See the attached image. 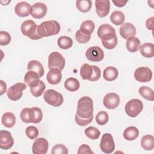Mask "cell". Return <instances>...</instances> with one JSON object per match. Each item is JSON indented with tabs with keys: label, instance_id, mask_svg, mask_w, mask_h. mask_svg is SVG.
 Masks as SVG:
<instances>
[{
	"label": "cell",
	"instance_id": "cell-23",
	"mask_svg": "<svg viewBox=\"0 0 154 154\" xmlns=\"http://www.w3.org/2000/svg\"><path fill=\"white\" fill-rule=\"evenodd\" d=\"M140 46V40L136 37H132L128 38L126 42V48L130 52H135L138 51Z\"/></svg>",
	"mask_w": 154,
	"mask_h": 154
},
{
	"label": "cell",
	"instance_id": "cell-4",
	"mask_svg": "<svg viewBox=\"0 0 154 154\" xmlns=\"http://www.w3.org/2000/svg\"><path fill=\"white\" fill-rule=\"evenodd\" d=\"M20 29L22 33L31 40H38L42 37L37 33V25L32 20H26L22 22Z\"/></svg>",
	"mask_w": 154,
	"mask_h": 154
},
{
	"label": "cell",
	"instance_id": "cell-25",
	"mask_svg": "<svg viewBox=\"0 0 154 154\" xmlns=\"http://www.w3.org/2000/svg\"><path fill=\"white\" fill-rule=\"evenodd\" d=\"M2 125L8 128H12L16 123V116L11 112H5L1 118Z\"/></svg>",
	"mask_w": 154,
	"mask_h": 154
},
{
	"label": "cell",
	"instance_id": "cell-3",
	"mask_svg": "<svg viewBox=\"0 0 154 154\" xmlns=\"http://www.w3.org/2000/svg\"><path fill=\"white\" fill-rule=\"evenodd\" d=\"M80 75L83 79L93 82L99 79L101 71L99 67L96 66L85 63L81 67Z\"/></svg>",
	"mask_w": 154,
	"mask_h": 154
},
{
	"label": "cell",
	"instance_id": "cell-20",
	"mask_svg": "<svg viewBox=\"0 0 154 154\" xmlns=\"http://www.w3.org/2000/svg\"><path fill=\"white\" fill-rule=\"evenodd\" d=\"M101 40L103 46L107 49H112L115 48L117 45L118 40L116 33L106 35L103 37Z\"/></svg>",
	"mask_w": 154,
	"mask_h": 154
},
{
	"label": "cell",
	"instance_id": "cell-22",
	"mask_svg": "<svg viewBox=\"0 0 154 154\" xmlns=\"http://www.w3.org/2000/svg\"><path fill=\"white\" fill-rule=\"evenodd\" d=\"M28 71L31 70L37 73L40 77H42L44 75V68L43 65L37 60H31L29 61L27 65Z\"/></svg>",
	"mask_w": 154,
	"mask_h": 154
},
{
	"label": "cell",
	"instance_id": "cell-26",
	"mask_svg": "<svg viewBox=\"0 0 154 154\" xmlns=\"http://www.w3.org/2000/svg\"><path fill=\"white\" fill-rule=\"evenodd\" d=\"M140 52L146 58H152L154 56V45L152 43H146L140 46Z\"/></svg>",
	"mask_w": 154,
	"mask_h": 154
},
{
	"label": "cell",
	"instance_id": "cell-24",
	"mask_svg": "<svg viewBox=\"0 0 154 154\" xmlns=\"http://www.w3.org/2000/svg\"><path fill=\"white\" fill-rule=\"evenodd\" d=\"M119 75L117 69L112 66H109L104 69L103 77L107 81H112L117 79Z\"/></svg>",
	"mask_w": 154,
	"mask_h": 154
},
{
	"label": "cell",
	"instance_id": "cell-16",
	"mask_svg": "<svg viewBox=\"0 0 154 154\" xmlns=\"http://www.w3.org/2000/svg\"><path fill=\"white\" fill-rule=\"evenodd\" d=\"M15 13L19 17H26L31 14L32 7L25 1L18 2L14 7Z\"/></svg>",
	"mask_w": 154,
	"mask_h": 154
},
{
	"label": "cell",
	"instance_id": "cell-35",
	"mask_svg": "<svg viewBox=\"0 0 154 154\" xmlns=\"http://www.w3.org/2000/svg\"><path fill=\"white\" fill-rule=\"evenodd\" d=\"M58 46L63 49H68L73 45L72 39L68 36H61L57 41Z\"/></svg>",
	"mask_w": 154,
	"mask_h": 154
},
{
	"label": "cell",
	"instance_id": "cell-12",
	"mask_svg": "<svg viewBox=\"0 0 154 154\" xmlns=\"http://www.w3.org/2000/svg\"><path fill=\"white\" fill-rule=\"evenodd\" d=\"M49 147L48 141L46 138L36 139L32 146V152L34 154H46Z\"/></svg>",
	"mask_w": 154,
	"mask_h": 154
},
{
	"label": "cell",
	"instance_id": "cell-19",
	"mask_svg": "<svg viewBox=\"0 0 154 154\" xmlns=\"http://www.w3.org/2000/svg\"><path fill=\"white\" fill-rule=\"evenodd\" d=\"M62 78V74L60 70L57 68L50 69L46 75L48 82L52 85H56L60 83Z\"/></svg>",
	"mask_w": 154,
	"mask_h": 154
},
{
	"label": "cell",
	"instance_id": "cell-27",
	"mask_svg": "<svg viewBox=\"0 0 154 154\" xmlns=\"http://www.w3.org/2000/svg\"><path fill=\"white\" fill-rule=\"evenodd\" d=\"M139 131L135 126H129L125 129L123 135L125 140L128 141H133L138 138Z\"/></svg>",
	"mask_w": 154,
	"mask_h": 154
},
{
	"label": "cell",
	"instance_id": "cell-43",
	"mask_svg": "<svg viewBox=\"0 0 154 154\" xmlns=\"http://www.w3.org/2000/svg\"><path fill=\"white\" fill-rule=\"evenodd\" d=\"M93 119V115H92L91 116H90V117L87 118V119L81 118L76 114H75V120L76 123L78 125L81 126H85L90 124L92 122Z\"/></svg>",
	"mask_w": 154,
	"mask_h": 154
},
{
	"label": "cell",
	"instance_id": "cell-31",
	"mask_svg": "<svg viewBox=\"0 0 154 154\" xmlns=\"http://www.w3.org/2000/svg\"><path fill=\"white\" fill-rule=\"evenodd\" d=\"M112 33H116V30L111 25L109 24H102L99 26L97 29V35L100 38H102L103 37Z\"/></svg>",
	"mask_w": 154,
	"mask_h": 154
},
{
	"label": "cell",
	"instance_id": "cell-37",
	"mask_svg": "<svg viewBox=\"0 0 154 154\" xmlns=\"http://www.w3.org/2000/svg\"><path fill=\"white\" fill-rule=\"evenodd\" d=\"M46 89V85L42 80L40 81L38 85L34 87H30V91L31 94L35 97H40L45 91Z\"/></svg>",
	"mask_w": 154,
	"mask_h": 154
},
{
	"label": "cell",
	"instance_id": "cell-11",
	"mask_svg": "<svg viewBox=\"0 0 154 154\" xmlns=\"http://www.w3.org/2000/svg\"><path fill=\"white\" fill-rule=\"evenodd\" d=\"M135 79L140 82H149L152 78V72L147 67H138L134 74Z\"/></svg>",
	"mask_w": 154,
	"mask_h": 154
},
{
	"label": "cell",
	"instance_id": "cell-39",
	"mask_svg": "<svg viewBox=\"0 0 154 154\" xmlns=\"http://www.w3.org/2000/svg\"><path fill=\"white\" fill-rule=\"evenodd\" d=\"M109 120V116L106 111H99L96 116V122L99 125H105Z\"/></svg>",
	"mask_w": 154,
	"mask_h": 154
},
{
	"label": "cell",
	"instance_id": "cell-36",
	"mask_svg": "<svg viewBox=\"0 0 154 154\" xmlns=\"http://www.w3.org/2000/svg\"><path fill=\"white\" fill-rule=\"evenodd\" d=\"M94 23L91 20H87L81 23L79 29L85 34L91 35V34L94 31Z\"/></svg>",
	"mask_w": 154,
	"mask_h": 154
},
{
	"label": "cell",
	"instance_id": "cell-46",
	"mask_svg": "<svg viewBox=\"0 0 154 154\" xmlns=\"http://www.w3.org/2000/svg\"><path fill=\"white\" fill-rule=\"evenodd\" d=\"M78 154H91V153H94V152L91 150L90 147L85 144H83L81 145L78 150L77 152Z\"/></svg>",
	"mask_w": 154,
	"mask_h": 154
},
{
	"label": "cell",
	"instance_id": "cell-40",
	"mask_svg": "<svg viewBox=\"0 0 154 154\" xmlns=\"http://www.w3.org/2000/svg\"><path fill=\"white\" fill-rule=\"evenodd\" d=\"M91 38L90 34H87L82 32L80 29L78 30L75 33V38L76 40L81 44L87 43Z\"/></svg>",
	"mask_w": 154,
	"mask_h": 154
},
{
	"label": "cell",
	"instance_id": "cell-30",
	"mask_svg": "<svg viewBox=\"0 0 154 154\" xmlns=\"http://www.w3.org/2000/svg\"><path fill=\"white\" fill-rule=\"evenodd\" d=\"M80 87L79 81L75 78H69L64 82V87L69 91L74 92L77 91Z\"/></svg>",
	"mask_w": 154,
	"mask_h": 154
},
{
	"label": "cell",
	"instance_id": "cell-2",
	"mask_svg": "<svg viewBox=\"0 0 154 154\" xmlns=\"http://www.w3.org/2000/svg\"><path fill=\"white\" fill-rule=\"evenodd\" d=\"M79 117L87 119L93 115V102L91 97L83 96L78 101L76 113Z\"/></svg>",
	"mask_w": 154,
	"mask_h": 154
},
{
	"label": "cell",
	"instance_id": "cell-14",
	"mask_svg": "<svg viewBox=\"0 0 154 154\" xmlns=\"http://www.w3.org/2000/svg\"><path fill=\"white\" fill-rule=\"evenodd\" d=\"M120 97L115 93H109L106 94L103 99V105L109 109H113L117 108L120 103Z\"/></svg>",
	"mask_w": 154,
	"mask_h": 154
},
{
	"label": "cell",
	"instance_id": "cell-5",
	"mask_svg": "<svg viewBox=\"0 0 154 154\" xmlns=\"http://www.w3.org/2000/svg\"><path fill=\"white\" fill-rule=\"evenodd\" d=\"M43 98L47 103L55 107L61 106L64 100L63 95L53 89L47 90L43 94Z\"/></svg>",
	"mask_w": 154,
	"mask_h": 154
},
{
	"label": "cell",
	"instance_id": "cell-47",
	"mask_svg": "<svg viewBox=\"0 0 154 154\" xmlns=\"http://www.w3.org/2000/svg\"><path fill=\"white\" fill-rule=\"evenodd\" d=\"M112 2L114 3V4L118 7H124L128 2L127 1H119V0H113L112 1Z\"/></svg>",
	"mask_w": 154,
	"mask_h": 154
},
{
	"label": "cell",
	"instance_id": "cell-45",
	"mask_svg": "<svg viewBox=\"0 0 154 154\" xmlns=\"http://www.w3.org/2000/svg\"><path fill=\"white\" fill-rule=\"evenodd\" d=\"M34 112V121L33 123H40L43 119V112L42 109L38 107H32Z\"/></svg>",
	"mask_w": 154,
	"mask_h": 154
},
{
	"label": "cell",
	"instance_id": "cell-1",
	"mask_svg": "<svg viewBox=\"0 0 154 154\" xmlns=\"http://www.w3.org/2000/svg\"><path fill=\"white\" fill-rule=\"evenodd\" d=\"M60 23L54 20H51L42 22L37 26V33L42 38L55 35L60 31Z\"/></svg>",
	"mask_w": 154,
	"mask_h": 154
},
{
	"label": "cell",
	"instance_id": "cell-29",
	"mask_svg": "<svg viewBox=\"0 0 154 154\" xmlns=\"http://www.w3.org/2000/svg\"><path fill=\"white\" fill-rule=\"evenodd\" d=\"M141 146L146 150H152L154 148V137L152 135H146L141 140Z\"/></svg>",
	"mask_w": 154,
	"mask_h": 154
},
{
	"label": "cell",
	"instance_id": "cell-6",
	"mask_svg": "<svg viewBox=\"0 0 154 154\" xmlns=\"http://www.w3.org/2000/svg\"><path fill=\"white\" fill-rule=\"evenodd\" d=\"M143 104L138 99H132L125 105V110L126 114L131 117H136L143 110Z\"/></svg>",
	"mask_w": 154,
	"mask_h": 154
},
{
	"label": "cell",
	"instance_id": "cell-33",
	"mask_svg": "<svg viewBox=\"0 0 154 154\" xmlns=\"http://www.w3.org/2000/svg\"><path fill=\"white\" fill-rule=\"evenodd\" d=\"M138 92L144 99L149 101H153L154 100V93L151 88L142 86L139 88Z\"/></svg>",
	"mask_w": 154,
	"mask_h": 154
},
{
	"label": "cell",
	"instance_id": "cell-7",
	"mask_svg": "<svg viewBox=\"0 0 154 154\" xmlns=\"http://www.w3.org/2000/svg\"><path fill=\"white\" fill-rule=\"evenodd\" d=\"M65 63L64 58L58 52H52L48 57V67L49 69L57 68L61 71L65 66Z\"/></svg>",
	"mask_w": 154,
	"mask_h": 154
},
{
	"label": "cell",
	"instance_id": "cell-44",
	"mask_svg": "<svg viewBox=\"0 0 154 154\" xmlns=\"http://www.w3.org/2000/svg\"><path fill=\"white\" fill-rule=\"evenodd\" d=\"M11 35L8 32L4 31L0 32V45L1 46L8 45L11 42Z\"/></svg>",
	"mask_w": 154,
	"mask_h": 154
},
{
	"label": "cell",
	"instance_id": "cell-28",
	"mask_svg": "<svg viewBox=\"0 0 154 154\" xmlns=\"http://www.w3.org/2000/svg\"><path fill=\"white\" fill-rule=\"evenodd\" d=\"M20 117L21 120L26 123H33L34 112L32 108H25L20 112Z\"/></svg>",
	"mask_w": 154,
	"mask_h": 154
},
{
	"label": "cell",
	"instance_id": "cell-21",
	"mask_svg": "<svg viewBox=\"0 0 154 154\" xmlns=\"http://www.w3.org/2000/svg\"><path fill=\"white\" fill-rule=\"evenodd\" d=\"M40 76L35 72L29 70L28 71L24 76V82L28 86L32 87L36 86L40 82Z\"/></svg>",
	"mask_w": 154,
	"mask_h": 154
},
{
	"label": "cell",
	"instance_id": "cell-32",
	"mask_svg": "<svg viewBox=\"0 0 154 154\" xmlns=\"http://www.w3.org/2000/svg\"><path fill=\"white\" fill-rule=\"evenodd\" d=\"M110 20L117 26L122 25L125 21V15L121 11H114L110 16Z\"/></svg>",
	"mask_w": 154,
	"mask_h": 154
},
{
	"label": "cell",
	"instance_id": "cell-10",
	"mask_svg": "<svg viewBox=\"0 0 154 154\" xmlns=\"http://www.w3.org/2000/svg\"><path fill=\"white\" fill-rule=\"evenodd\" d=\"M87 58L92 62H99L104 57L103 51L97 46L90 47L85 52Z\"/></svg>",
	"mask_w": 154,
	"mask_h": 154
},
{
	"label": "cell",
	"instance_id": "cell-41",
	"mask_svg": "<svg viewBox=\"0 0 154 154\" xmlns=\"http://www.w3.org/2000/svg\"><path fill=\"white\" fill-rule=\"evenodd\" d=\"M25 134L28 138L31 140L35 139L38 135V130L34 126H29L25 129Z\"/></svg>",
	"mask_w": 154,
	"mask_h": 154
},
{
	"label": "cell",
	"instance_id": "cell-34",
	"mask_svg": "<svg viewBox=\"0 0 154 154\" xmlns=\"http://www.w3.org/2000/svg\"><path fill=\"white\" fill-rule=\"evenodd\" d=\"M92 6V2L90 0H80L76 1V7L77 9L82 13L89 11Z\"/></svg>",
	"mask_w": 154,
	"mask_h": 154
},
{
	"label": "cell",
	"instance_id": "cell-42",
	"mask_svg": "<svg viewBox=\"0 0 154 154\" xmlns=\"http://www.w3.org/2000/svg\"><path fill=\"white\" fill-rule=\"evenodd\" d=\"M51 153L52 154H67L68 149L64 145L58 144L52 147Z\"/></svg>",
	"mask_w": 154,
	"mask_h": 154
},
{
	"label": "cell",
	"instance_id": "cell-8",
	"mask_svg": "<svg viewBox=\"0 0 154 154\" xmlns=\"http://www.w3.org/2000/svg\"><path fill=\"white\" fill-rule=\"evenodd\" d=\"M26 85L24 83L17 82L11 85L7 91L8 99L11 100L16 101L20 99L23 95V91L25 90Z\"/></svg>",
	"mask_w": 154,
	"mask_h": 154
},
{
	"label": "cell",
	"instance_id": "cell-15",
	"mask_svg": "<svg viewBox=\"0 0 154 154\" xmlns=\"http://www.w3.org/2000/svg\"><path fill=\"white\" fill-rule=\"evenodd\" d=\"M96 11L100 17H104L109 12L110 2L108 0H96L94 2Z\"/></svg>",
	"mask_w": 154,
	"mask_h": 154
},
{
	"label": "cell",
	"instance_id": "cell-17",
	"mask_svg": "<svg viewBox=\"0 0 154 154\" xmlns=\"http://www.w3.org/2000/svg\"><path fill=\"white\" fill-rule=\"evenodd\" d=\"M48 8L46 4L42 2H36L32 6L31 16L35 19L43 18L47 13Z\"/></svg>",
	"mask_w": 154,
	"mask_h": 154
},
{
	"label": "cell",
	"instance_id": "cell-18",
	"mask_svg": "<svg viewBox=\"0 0 154 154\" xmlns=\"http://www.w3.org/2000/svg\"><path fill=\"white\" fill-rule=\"evenodd\" d=\"M120 35L125 39L134 37L136 34V28L131 23L126 22L123 23L119 29Z\"/></svg>",
	"mask_w": 154,
	"mask_h": 154
},
{
	"label": "cell",
	"instance_id": "cell-9",
	"mask_svg": "<svg viewBox=\"0 0 154 154\" xmlns=\"http://www.w3.org/2000/svg\"><path fill=\"white\" fill-rule=\"evenodd\" d=\"M100 148L105 153H111L115 149V143L112 135L109 133L104 134L100 140Z\"/></svg>",
	"mask_w": 154,
	"mask_h": 154
},
{
	"label": "cell",
	"instance_id": "cell-48",
	"mask_svg": "<svg viewBox=\"0 0 154 154\" xmlns=\"http://www.w3.org/2000/svg\"><path fill=\"white\" fill-rule=\"evenodd\" d=\"M7 90V84L2 80L0 81V94L2 95Z\"/></svg>",
	"mask_w": 154,
	"mask_h": 154
},
{
	"label": "cell",
	"instance_id": "cell-13",
	"mask_svg": "<svg viewBox=\"0 0 154 154\" xmlns=\"http://www.w3.org/2000/svg\"><path fill=\"white\" fill-rule=\"evenodd\" d=\"M14 140L11 134L7 131H0V147L3 150H8L13 147Z\"/></svg>",
	"mask_w": 154,
	"mask_h": 154
},
{
	"label": "cell",
	"instance_id": "cell-49",
	"mask_svg": "<svg viewBox=\"0 0 154 154\" xmlns=\"http://www.w3.org/2000/svg\"><path fill=\"white\" fill-rule=\"evenodd\" d=\"M153 17H151L149 18L146 21V27L148 29H153Z\"/></svg>",
	"mask_w": 154,
	"mask_h": 154
},
{
	"label": "cell",
	"instance_id": "cell-38",
	"mask_svg": "<svg viewBox=\"0 0 154 154\" xmlns=\"http://www.w3.org/2000/svg\"><path fill=\"white\" fill-rule=\"evenodd\" d=\"M84 133L88 138L91 140H96L99 138L100 134L99 130L94 126H89L86 128L84 131Z\"/></svg>",
	"mask_w": 154,
	"mask_h": 154
}]
</instances>
